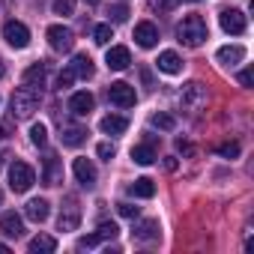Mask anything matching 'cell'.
<instances>
[{
    "instance_id": "cb8c5ba5",
    "label": "cell",
    "mask_w": 254,
    "mask_h": 254,
    "mask_svg": "<svg viewBox=\"0 0 254 254\" xmlns=\"http://www.w3.org/2000/svg\"><path fill=\"white\" fill-rule=\"evenodd\" d=\"M27 248H30V254H51V251H57V239L51 233H39L30 239Z\"/></svg>"
},
{
    "instance_id": "7402d4cb",
    "label": "cell",
    "mask_w": 254,
    "mask_h": 254,
    "mask_svg": "<svg viewBox=\"0 0 254 254\" xmlns=\"http://www.w3.org/2000/svg\"><path fill=\"white\" fill-rule=\"evenodd\" d=\"M72 72H75V78L90 81V78L96 75V66H93L90 54H75V57H72Z\"/></svg>"
},
{
    "instance_id": "d6986e66",
    "label": "cell",
    "mask_w": 254,
    "mask_h": 254,
    "mask_svg": "<svg viewBox=\"0 0 254 254\" xmlns=\"http://www.w3.org/2000/svg\"><path fill=\"white\" fill-rule=\"evenodd\" d=\"M156 66H159V72H165V75H180V72H183V60H180L177 51H162L159 60H156Z\"/></svg>"
},
{
    "instance_id": "ee69618b",
    "label": "cell",
    "mask_w": 254,
    "mask_h": 254,
    "mask_svg": "<svg viewBox=\"0 0 254 254\" xmlns=\"http://www.w3.org/2000/svg\"><path fill=\"white\" fill-rule=\"evenodd\" d=\"M0 203H3V191H0Z\"/></svg>"
},
{
    "instance_id": "74e56055",
    "label": "cell",
    "mask_w": 254,
    "mask_h": 254,
    "mask_svg": "<svg viewBox=\"0 0 254 254\" xmlns=\"http://www.w3.org/2000/svg\"><path fill=\"white\" fill-rule=\"evenodd\" d=\"M251 81H254L251 69H242V72H239V84H242V87H251Z\"/></svg>"
},
{
    "instance_id": "d590c367",
    "label": "cell",
    "mask_w": 254,
    "mask_h": 254,
    "mask_svg": "<svg viewBox=\"0 0 254 254\" xmlns=\"http://www.w3.org/2000/svg\"><path fill=\"white\" fill-rule=\"evenodd\" d=\"M99 242H102V239H99L96 233H87V236H81V239H78V248H81V251H84V248H96Z\"/></svg>"
},
{
    "instance_id": "7c38bea8",
    "label": "cell",
    "mask_w": 254,
    "mask_h": 254,
    "mask_svg": "<svg viewBox=\"0 0 254 254\" xmlns=\"http://www.w3.org/2000/svg\"><path fill=\"white\" fill-rule=\"evenodd\" d=\"M0 233L9 236V239L24 236V221H21V215H18V212H3V215H0Z\"/></svg>"
},
{
    "instance_id": "e575fe53",
    "label": "cell",
    "mask_w": 254,
    "mask_h": 254,
    "mask_svg": "<svg viewBox=\"0 0 254 254\" xmlns=\"http://www.w3.org/2000/svg\"><path fill=\"white\" fill-rule=\"evenodd\" d=\"M108 15H111V21H114V24H123L126 18H129V9H126V6H111V12H108Z\"/></svg>"
},
{
    "instance_id": "8d00e7d4",
    "label": "cell",
    "mask_w": 254,
    "mask_h": 254,
    "mask_svg": "<svg viewBox=\"0 0 254 254\" xmlns=\"http://www.w3.org/2000/svg\"><path fill=\"white\" fill-rule=\"evenodd\" d=\"M117 209H120L123 218H138V206H132V203H120Z\"/></svg>"
},
{
    "instance_id": "b9f144b4",
    "label": "cell",
    "mask_w": 254,
    "mask_h": 254,
    "mask_svg": "<svg viewBox=\"0 0 254 254\" xmlns=\"http://www.w3.org/2000/svg\"><path fill=\"white\" fill-rule=\"evenodd\" d=\"M0 141H3V126H0Z\"/></svg>"
},
{
    "instance_id": "f546056e",
    "label": "cell",
    "mask_w": 254,
    "mask_h": 254,
    "mask_svg": "<svg viewBox=\"0 0 254 254\" xmlns=\"http://www.w3.org/2000/svg\"><path fill=\"white\" fill-rule=\"evenodd\" d=\"M117 233H120V227H117L114 221H102V224H99V230H96V236H99V239H114Z\"/></svg>"
},
{
    "instance_id": "8992f818",
    "label": "cell",
    "mask_w": 254,
    "mask_h": 254,
    "mask_svg": "<svg viewBox=\"0 0 254 254\" xmlns=\"http://www.w3.org/2000/svg\"><path fill=\"white\" fill-rule=\"evenodd\" d=\"M218 21H221V30L230 33V36H242L245 27H248V18L242 9H221L218 12Z\"/></svg>"
},
{
    "instance_id": "9a60e30c",
    "label": "cell",
    "mask_w": 254,
    "mask_h": 254,
    "mask_svg": "<svg viewBox=\"0 0 254 254\" xmlns=\"http://www.w3.org/2000/svg\"><path fill=\"white\" fill-rule=\"evenodd\" d=\"M42 180H45V186H60V183H63V165H60V159H57L54 153H48V156H45Z\"/></svg>"
},
{
    "instance_id": "836d02e7",
    "label": "cell",
    "mask_w": 254,
    "mask_h": 254,
    "mask_svg": "<svg viewBox=\"0 0 254 254\" xmlns=\"http://www.w3.org/2000/svg\"><path fill=\"white\" fill-rule=\"evenodd\" d=\"M218 156H224V159H236V156H239V144H236V141L221 144V147H218Z\"/></svg>"
},
{
    "instance_id": "1f68e13d",
    "label": "cell",
    "mask_w": 254,
    "mask_h": 254,
    "mask_svg": "<svg viewBox=\"0 0 254 254\" xmlns=\"http://www.w3.org/2000/svg\"><path fill=\"white\" fill-rule=\"evenodd\" d=\"M72 81H75V72H72V66H66V69L57 75V87L66 90V87H72Z\"/></svg>"
},
{
    "instance_id": "484cf974",
    "label": "cell",
    "mask_w": 254,
    "mask_h": 254,
    "mask_svg": "<svg viewBox=\"0 0 254 254\" xmlns=\"http://www.w3.org/2000/svg\"><path fill=\"white\" fill-rule=\"evenodd\" d=\"M132 162H138V165H153V162H156V147H153V141L132 147Z\"/></svg>"
},
{
    "instance_id": "d6a6232c",
    "label": "cell",
    "mask_w": 254,
    "mask_h": 254,
    "mask_svg": "<svg viewBox=\"0 0 254 254\" xmlns=\"http://www.w3.org/2000/svg\"><path fill=\"white\" fill-rule=\"evenodd\" d=\"M96 153H99V159H105V162H111V159L117 156V147H114V144H108V141H102V144L96 147Z\"/></svg>"
},
{
    "instance_id": "52a82bcc",
    "label": "cell",
    "mask_w": 254,
    "mask_h": 254,
    "mask_svg": "<svg viewBox=\"0 0 254 254\" xmlns=\"http://www.w3.org/2000/svg\"><path fill=\"white\" fill-rule=\"evenodd\" d=\"M45 36H48V45H51L54 51H60V54H66V51L75 48V33H72L69 27H63V24H51Z\"/></svg>"
},
{
    "instance_id": "30bf717a",
    "label": "cell",
    "mask_w": 254,
    "mask_h": 254,
    "mask_svg": "<svg viewBox=\"0 0 254 254\" xmlns=\"http://www.w3.org/2000/svg\"><path fill=\"white\" fill-rule=\"evenodd\" d=\"M72 171H75V180L84 186V189H93L96 186V165L90 159H75L72 162Z\"/></svg>"
},
{
    "instance_id": "7bdbcfd3",
    "label": "cell",
    "mask_w": 254,
    "mask_h": 254,
    "mask_svg": "<svg viewBox=\"0 0 254 254\" xmlns=\"http://www.w3.org/2000/svg\"><path fill=\"white\" fill-rule=\"evenodd\" d=\"M0 75H3V60H0Z\"/></svg>"
},
{
    "instance_id": "83f0119b",
    "label": "cell",
    "mask_w": 254,
    "mask_h": 254,
    "mask_svg": "<svg viewBox=\"0 0 254 254\" xmlns=\"http://www.w3.org/2000/svg\"><path fill=\"white\" fill-rule=\"evenodd\" d=\"M114 39V30H111V24H99L96 30H93V42L96 45H108Z\"/></svg>"
},
{
    "instance_id": "2e32d148",
    "label": "cell",
    "mask_w": 254,
    "mask_h": 254,
    "mask_svg": "<svg viewBox=\"0 0 254 254\" xmlns=\"http://www.w3.org/2000/svg\"><path fill=\"white\" fill-rule=\"evenodd\" d=\"M24 87L27 90H33V93H39L42 96V87H45V63H33L27 72H24Z\"/></svg>"
},
{
    "instance_id": "ba28073f",
    "label": "cell",
    "mask_w": 254,
    "mask_h": 254,
    "mask_svg": "<svg viewBox=\"0 0 254 254\" xmlns=\"http://www.w3.org/2000/svg\"><path fill=\"white\" fill-rule=\"evenodd\" d=\"M81 224V206L75 197H66V203L60 206V218H57V227L60 230H78Z\"/></svg>"
},
{
    "instance_id": "7a4b0ae2",
    "label": "cell",
    "mask_w": 254,
    "mask_h": 254,
    "mask_svg": "<svg viewBox=\"0 0 254 254\" xmlns=\"http://www.w3.org/2000/svg\"><path fill=\"white\" fill-rule=\"evenodd\" d=\"M180 105H183V111L197 114V111L206 105V87H203L200 81H189V84L180 90Z\"/></svg>"
},
{
    "instance_id": "4dcf8cb0",
    "label": "cell",
    "mask_w": 254,
    "mask_h": 254,
    "mask_svg": "<svg viewBox=\"0 0 254 254\" xmlns=\"http://www.w3.org/2000/svg\"><path fill=\"white\" fill-rule=\"evenodd\" d=\"M54 12L57 15H72V9H75V0H54Z\"/></svg>"
},
{
    "instance_id": "3957f363",
    "label": "cell",
    "mask_w": 254,
    "mask_h": 254,
    "mask_svg": "<svg viewBox=\"0 0 254 254\" xmlns=\"http://www.w3.org/2000/svg\"><path fill=\"white\" fill-rule=\"evenodd\" d=\"M36 105H39V93H33L27 87H18L15 96H12V117L15 120H27V117H33Z\"/></svg>"
},
{
    "instance_id": "f35d334b",
    "label": "cell",
    "mask_w": 254,
    "mask_h": 254,
    "mask_svg": "<svg viewBox=\"0 0 254 254\" xmlns=\"http://www.w3.org/2000/svg\"><path fill=\"white\" fill-rule=\"evenodd\" d=\"M174 3H177V0H162V6H165V9H171Z\"/></svg>"
},
{
    "instance_id": "5bb4252c",
    "label": "cell",
    "mask_w": 254,
    "mask_h": 254,
    "mask_svg": "<svg viewBox=\"0 0 254 254\" xmlns=\"http://www.w3.org/2000/svg\"><path fill=\"white\" fill-rule=\"evenodd\" d=\"M93 105H96V99H93V93H87V90H78V93H72V99H69V111H72L75 117H87V114L93 111Z\"/></svg>"
},
{
    "instance_id": "277c9868",
    "label": "cell",
    "mask_w": 254,
    "mask_h": 254,
    "mask_svg": "<svg viewBox=\"0 0 254 254\" xmlns=\"http://www.w3.org/2000/svg\"><path fill=\"white\" fill-rule=\"evenodd\" d=\"M33 183H36L33 168H30L27 162H18V159H15V162L9 165V189L21 194V191H30V186H33Z\"/></svg>"
},
{
    "instance_id": "44dd1931",
    "label": "cell",
    "mask_w": 254,
    "mask_h": 254,
    "mask_svg": "<svg viewBox=\"0 0 254 254\" xmlns=\"http://www.w3.org/2000/svg\"><path fill=\"white\" fill-rule=\"evenodd\" d=\"M60 141H63V147H81L87 141V129H84V126H63V129H60Z\"/></svg>"
},
{
    "instance_id": "60d3db41",
    "label": "cell",
    "mask_w": 254,
    "mask_h": 254,
    "mask_svg": "<svg viewBox=\"0 0 254 254\" xmlns=\"http://www.w3.org/2000/svg\"><path fill=\"white\" fill-rule=\"evenodd\" d=\"M84 3H90V6H96V3H99V0H84Z\"/></svg>"
},
{
    "instance_id": "f1b7e54d",
    "label": "cell",
    "mask_w": 254,
    "mask_h": 254,
    "mask_svg": "<svg viewBox=\"0 0 254 254\" xmlns=\"http://www.w3.org/2000/svg\"><path fill=\"white\" fill-rule=\"evenodd\" d=\"M153 126H156V129H165V132H171L174 126H177V120H174L171 114H153Z\"/></svg>"
},
{
    "instance_id": "5b68a950",
    "label": "cell",
    "mask_w": 254,
    "mask_h": 254,
    "mask_svg": "<svg viewBox=\"0 0 254 254\" xmlns=\"http://www.w3.org/2000/svg\"><path fill=\"white\" fill-rule=\"evenodd\" d=\"M108 99H111V105H117V108H132V105L138 102V93H135L132 84L114 81V84L108 87Z\"/></svg>"
},
{
    "instance_id": "6da1fadb",
    "label": "cell",
    "mask_w": 254,
    "mask_h": 254,
    "mask_svg": "<svg viewBox=\"0 0 254 254\" xmlns=\"http://www.w3.org/2000/svg\"><path fill=\"white\" fill-rule=\"evenodd\" d=\"M177 39L186 45V48H200L206 39H209V27L200 15H186L177 27Z\"/></svg>"
},
{
    "instance_id": "603a6c76",
    "label": "cell",
    "mask_w": 254,
    "mask_h": 254,
    "mask_svg": "<svg viewBox=\"0 0 254 254\" xmlns=\"http://www.w3.org/2000/svg\"><path fill=\"white\" fill-rule=\"evenodd\" d=\"M99 126H102V132H105V135H123L126 129H129V120L120 117V114H108Z\"/></svg>"
},
{
    "instance_id": "ab89813d",
    "label": "cell",
    "mask_w": 254,
    "mask_h": 254,
    "mask_svg": "<svg viewBox=\"0 0 254 254\" xmlns=\"http://www.w3.org/2000/svg\"><path fill=\"white\" fill-rule=\"evenodd\" d=\"M0 254H9V245L6 242H0Z\"/></svg>"
},
{
    "instance_id": "9c48e42d",
    "label": "cell",
    "mask_w": 254,
    "mask_h": 254,
    "mask_svg": "<svg viewBox=\"0 0 254 254\" xmlns=\"http://www.w3.org/2000/svg\"><path fill=\"white\" fill-rule=\"evenodd\" d=\"M3 39H6L12 48H27V45H30V30H27V24H21V21H6V24H3Z\"/></svg>"
},
{
    "instance_id": "d4e9b609",
    "label": "cell",
    "mask_w": 254,
    "mask_h": 254,
    "mask_svg": "<svg viewBox=\"0 0 254 254\" xmlns=\"http://www.w3.org/2000/svg\"><path fill=\"white\" fill-rule=\"evenodd\" d=\"M129 194H132V197H144V200H147V197H153V194H156V183H153L150 177H138V180L129 186Z\"/></svg>"
},
{
    "instance_id": "ac0fdd59",
    "label": "cell",
    "mask_w": 254,
    "mask_h": 254,
    "mask_svg": "<svg viewBox=\"0 0 254 254\" xmlns=\"http://www.w3.org/2000/svg\"><path fill=\"white\" fill-rule=\"evenodd\" d=\"M215 60H218L221 66H236V63L245 60V48H242V45H221V48L215 51Z\"/></svg>"
},
{
    "instance_id": "e0dca14e",
    "label": "cell",
    "mask_w": 254,
    "mask_h": 254,
    "mask_svg": "<svg viewBox=\"0 0 254 254\" xmlns=\"http://www.w3.org/2000/svg\"><path fill=\"white\" fill-rule=\"evenodd\" d=\"M24 215H27L30 221H36V224H42V221L51 215V203H48L45 197H33V200H27V206H24Z\"/></svg>"
},
{
    "instance_id": "ffe728a7",
    "label": "cell",
    "mask_w": 254,
    "mask_h": 254,
    "mask_svg": "<svg viewBox=\"0 0 254 254\" xmlns=\"http://www.w3.org/2000/svg\"><path fill=\"white\" fill-rule=\"evenodd\" d=\"M159 233H162V227H159V221H156V218H147V221H141V224L132 230V236H135L138 242H156V239H159Z\"/></svg>"
},
{
    "instance_id": "4316f807",
    "label": "cell",
    "mask_w": 254,
    "mask_h": 254,
    "mask_svg": "<svg viewBox=\"0 0 254 254\" xmlns=\"http://www.w3.org/2000/svg\"><path fill=\"white\" fill-rule=\"evenodd\" d=\"M30 141H33L36 147H45V144H48V129H45L42 123H33V126H30Z\"/></svg>"
},
{
    "instance_id": "8fae6325",
    "label": "cell",
    "mask_w": 254,
    "mask_h": 254,
    "mask_svg": "<svg viewBox=\"0 0 254 254\" xmlns=\"http://www.w3.org/2000/svg\"><path fill=\"white\" fill-rule=\"evenodd\" d=\"M105 63H108V69H114V72H123V69H129V63H132V54H129V48L114 45V48H108V54H105Z\"/></svg>"
},
{
    "instance_id": "4fadbf2b",
    "label": "cell",
    "mask_w": 254,
    "mask_h": 254,
    "mask_svg": "<svg viewBox=\"0 0 254 254\" xmlns=\"http://www.w3.org/2000/svg\"><path fill=\"white\" fill-rule=\"evenodd\" d=\"M135 42H138L141 48H153V45L159 42V27H156L153 21H141V24H135Z\"/></svg>"
}]
</instances>
